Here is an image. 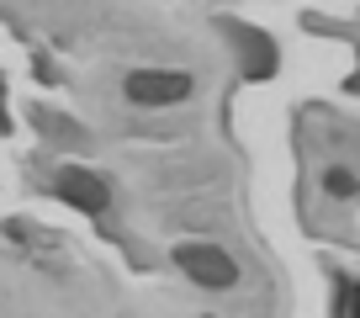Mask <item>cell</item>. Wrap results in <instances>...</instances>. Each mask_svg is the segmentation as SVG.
<instances>
[{"label": "cell", "mask_w": 360, "mask_h": 318, "mask_svg": "<svg viewBox=\"0 0 360 318\" xmlns=\"http://www.w3.org/2000/svg\"><path fill=\"white\" fill-rule=\"evenodd\" d=\"M58 196L75 202L79 212H90V217H101L106 207H112L106 181H101V175H90V170H64V175H58Z\"/></svg>", "instance_id": "3957f363"}, {"label": "cell", "mask_w": 360, "mask_h": 318, "mask_svg": "<svg viewBox=\"0 0 360 318\" xmlns=\"http://www.w3.org/2000/svg\"><path fill=\"white\" fill-rule=\"evenodd\" d=\"M323 191L328 196H355L360 186H355V175H349V170H339V165H334V170L323 175Z\"/></svg>", "instance_id": "5b68a950"}, {"label": "cell", "mask_w": 360, "mask_h": 318, "mask_svg": "<svg viewBox=\"0 0 360 318\" xmlns=\"http://www.w3.org/2000/svg\"><path fill=\"white\" fill-rule=\"evenodd\" d=\"M175 265L191 276V281L212 286V292H223V286H233V281H238L233 260H228L223 250H212V244H180V250H175Z\"/></svg>", "instance_id": "6da1fadb"}, {"label": "cell", "mask_w": 360, "mask_h": 318, "mask_svg": "<svg viewBox=\"0 0 360 318\" xmlns=\"http://www.w3.org/2000/svg\"><path fill=\"white\" fill-rule=\"evenodd\" d=\"M0 127H6V122H0Z\"/></svg>", "instance_id": "8992f818"}, {"label": "cell", "mask_w": 360, "mask_h": 318, "mask_svg": "<svg viewBox=\"0 0 360 318\" xmlns=\"http://www.w3.org/2000/svg\"><path fill=\"white\" fill-rule=\"evenodd\" d=\"M334 318H360V281L355 276H339V307Z\"/></svg>", "instance_id": "277c9868"}, {"label": "cell", "mask_w": 360, "mask_h": 318, "mask_svg": "<svg viewBox=\"0 0 360 318\" xmlns=\"http://www.w3.org/2000/svg\"><path fill=\"white\" fill-rule=\"evenodd\" d=\"M186 96H191L186 75H169V69H133L127 75V101L138 106H169V101H186Z\"/></svg>", "instance_id": "7a4b0ae2"}]
</instances>
